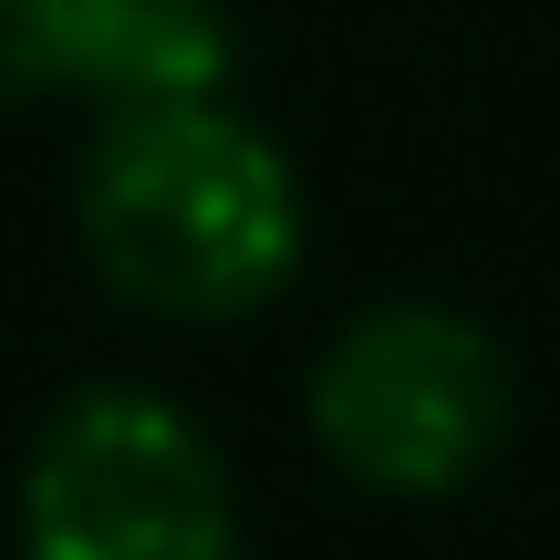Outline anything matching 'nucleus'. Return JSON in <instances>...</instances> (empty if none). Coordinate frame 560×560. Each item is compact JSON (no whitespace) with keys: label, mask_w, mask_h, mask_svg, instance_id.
I'll return each instance as SVG.
<instances>
[{"label":"nucleus","mask_w":560,"mask_h":560,"mask_svg":"<svg viewBox=\"0 0 560 560\" xmlns=\"http://www.w3.org/2000/svg\"><path fill=\"white\" fill-rule=\"evenodd\" d=\"M73 229L115 301L156 322H249L291 291L312 208L270 125L240 115L229 83H198V94L94 104Z\"/></svg>","instance_id":"nucleus-1"},{"label":"nucleus","mask_w":560,"mask_h":560,"mask_svg":"<svg viewBox=\"0 0 560 560\" xmlns=\"http://www.w3.org/2000/svg\"><path fill=\"white\" fill-rule=\"evenodd\" d=\"M301 425L363 499H446L509 446L520 374L457 301H363L301 374Z\"/></svg>","instance_id":"nucleus-2"},{"label":"nucleus","mask_w":560,"mask_h":560,"mask_svg":"<svg viewBox=\"0 0 560 560\" xmlns=\"http://www.w3.org/2000/svg\"><path fill=\"white\" fill-rule=\"evenodd\" d=\"M21 560H249L219 436L156 384H73L21 446Z\"/></svg>","instance_id":"nucleus-3"},{"label":"nucleus","mask_w":560,"mask_h":560,"mask_svg":"<svg viewBox=\"0 0 560 560\" xmlns=\"http://www.w3.org/2000/svg\"><path fill=\"white\" fill-rule=\"evenodd\" d=\"M240 73L229 0H0V104H125Z\"/></svg>","instance_id":"nucleus-4"}]
</instances>
